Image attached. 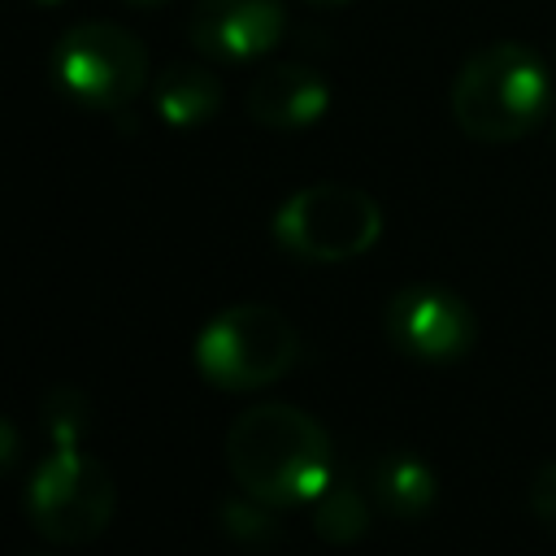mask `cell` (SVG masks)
Wrapping results in <instances>:
<instances>
[{
  "label": "cell",
  "instance_id": "1",
  "mask_svg": "<svg viewBox=\"0 0 556 556\" xmlns=\"http://www.w3.org/2000/svg\"><path fill=\"white\" fill-rule=\"evenodd\" d=\"M226 469L243 495L269 508H295L334 482V443L313 413L269 400L230 421Z\"/></svg>",
  "mask_w": 556,
  "mask_h": 556
},
{
  "label": "cell",
  "instance_id": "2",
  "mask_svg": "<svg viewBox=\"0 0 556 556\" xmlns=\"http://www.w3.org/2000/svg\"><path fill=\"white\" fill-rule=\"evenodd\" d=\"M452 117L478 143H517L552 109V78L534 48L504 39L478 48L452 78Z\"/></svg>",
  "mask_w": 556,
  "mask_h": 556
},
{
  "label": "cell",
  "instance_id": "3",
  "mask_svg": "<svg viewBox=\"0 0 556 556\" xmlns=\"http://www.w3.org/2000/svg\"><path fill=\"white\" fill-rule=\"evenodd\" d=\"M191 361L217 391H261L300 361V330L269 304H226L200 326Z\"/></svg>",
  "mask_w": 556,
  "mask_h": 556
},
{
  "label": "cell",
  "instance_id": "4",
  "mask_svg": "<svg viewBox=\"0 0 556 556\" xmlns=\"http://www.w3.org/2000/svg\"><path fill=\"white\" fill-rule=\"evenodd\" d=\"M117 513V482L100 456L78 447H48L26 478V517L48 543H91Z\"/></svg>",
  "mask_w": 556,
  "mask_h": 556
},
{
  "label": "cell",
  "instance_id": "5",
  "mask_svg": "<svg viewBox=\"0 0 556 556\" xmlns=\"http://www.w3.org/2000/svg\"><path fill=\"white\" fill-rule=\"evenodd\" d=\"M269 235L282 252L300 261L339 265V261L365 256L378 243L382 208L369 191L352 182H308L278 204Z\"/></svg>",
  "mask_w": 556,
  "mask_h": 556
},
{
  "label": "cell",
  "instance_id": "6",
  "mask_svg": "<svg viewBox=\"0 0 556 556\" xmlns=\"http://www.w3.org/2000/svg\"><path fill=\"white\" fill-rule=\"evenodd\" d=\"M52 83L83 109H126L148 87V48L117 22H74L52 43Z\"/></svg>",
  "mask_w": 556,
  "mask_h": 556
},
{
  "label": "cell",
  "instance_id": "7",
  "mask_svg": "<svg viewBox=\"0 0 556 556\" xmlns=\"http://www.w3.org/2000/svg\"><path fill=\"white\" fill-rule=\"evenodd\" d=\"M382 326H387V339H391L395 352H404L413 361H426V365L460 361L478 339L473 308L456 291H447L439 282L400 287L387 300Z\"/></svg>",
  "mask_w": 556,
  "mask_h": 556
},
{
  "label": "cell",
  "instance_id": "8",
  "mask_svg": "<svg viewBox=\"0 0 556 556\" xmlns=\"http://www.w3.org/2000/svg\"><path fill=\"white\" fill-rule=\"evenodd\" d=\"M287 30L282 0H200L187 22V39L208 61H256Z\"/></svg>",
  "mask_w": 556,
  "mask_h": 556
},
{
  "label": "cell",
  "instance_id": "9",
  "mask_svg": "<svg viewBox=\"0 0 556 556\" xmlns=\"http://www.w3.org/2000/svg\"><path fill=\"white\" fill-rule=\"evenodd\" d=\"M243 109L265 130H308L330 109V83L304 61H274L248 83Z\"/></svg>",
  "mask_w": 556,
  "mask_h": 556
},
{
  "label": "cell",
  "instance_id": "10",
  "mask_svg": "<svg viewBox=\"0 0 556 556\" xmlns=\"http://www.w3.org/2000/svg\"><path fill=\"white\" fill-rule=\"evenodd\" d=\"M152 109H156V117L165 126L195 130V126L217 117V109H222V78L208 65H195V61L165 65L161 78L152 83Z\"/></svg>",
  "mask_w": 556,
  "mask_h": 556
},
{
  "label": "cell",
  "instance_id": "11",
  "mask_svg": "<svg viewBox=\"0 0 556 556\" xmlns=\"http://www.w3.org/2000/svg\"><path fill=\"white\" fill-rule=\"evenodd\" d=\"M374 500L395 521H421L439 500V478L421 456L391 452L374 465Z\"/></svg>",
  "mask_w": 556,
  "mask_h": 556
},
{
  "label": "cell",
  "instance_id": "12",
  "mask_svg": "<svg viewBox=\"0 0 556 556\" xmlns=\"http://www.w3.org/2000/svg\"><path fill=\"white\" fill-rule=\"evenodd\" d=\"M39 426H43L48 447H78L96 430V404L87 400L83 387L56 382L39 400Z\"/></svg>",
  "mask_w": 556,
  "mask_h": 556
},
{
  "label": "cell",
  "instance_id": "13",
  "mask_svg": "<svg viewBox=\"0 0 556 556\" xmlns=\"http://www.w3.org/2000/svg\"><path fill=\"white\" fill-rule=\"evenodd\" d=\"M313 530L317 539L343 547V543H356L365 530H369V504L365 495L352 486V482H330L313 504Z\"/></svg>",
  "mask_w": 556,
  "mask_h": 556
},
{
  "label": "cell",
  "instance_id": "14",
  "mask_svg": "<svg viewBox=\"0 0 556 556\" xmlns=\"http://www.w3.org/2000/svg\"><path fill=\"white\" fill-rule=\"evenodd\" d=\"M222 526L226 534H235L239 543H269L278 534V521H274V508L243 495V500H230L222 504Z\"/></svg>",
  "mask_w": 556,
  "mask_h": 556
},
{
  "label": "cell",
  "instance_id": "15",
  "mask_svg": "<svg viewBox=\"0 0 556 556\" xmlns=\"http://www.w3.org/2000/svg\"><path fill=\"white\" fill-rule=\"evenodd\" d=\"M530 513L539 517L543 530L556 534V460H547L534 473V482H530Z\"/></svg>",
  "mask_w": 556,
  "mask_h": 556
},
{
  "label": "cell",
  "instance_id": "16",
  "mask_svg": "<svg viewBox=\"0 0 556 556\" xmlns=\"http://www.w3.org/2000/svg\"><path fill=\"white\" fill-rule=\"evenodd\" d=\"M17 456H22V434H17V426L0 413V478L17 465Z\"/></svg>",
  "mask_w": 556,
  "mask_h": 556
},
{
  "label": "cell",
  "instance_id": "17",
  "mask_svg": "<svg viewBox=\"0 0 556 556\" xmlns=\"http://www.w3.org/2000/svg\"><path fill=\"white\" fill-rule=\"evenodd\" d=\"M304 4H313V9H343V4H352V0H304Z\"/></svg>",
  "mask_w": 556,
  "mask_h": 556
},
{
  "label": "cell",
  "instance_id": "18",
  "mask_svg": "<svg viewBox=\"0 0 556 556\" xmlns=\"http://www.w3.org/2000/svg\"><path fill=\"white\" fill-rule=\"evenodd\" d=\"M126 4H135V9H161V4H169V0H126Z\"/></svg>",
  "mask_w": 556,
  "mask_h": 556
},
{
  "label": "cell",
  "instance_id": "19",
  "mask_svg": "<svg viewBox=\"0 0 556 556\" xmlns=\"http://www.w3.org/2000/svg\"><path fill=\"white\" fill-rule=\"evenodd\" d=\"M35 4H61V0H35Z\"/></svg>",
  "mask_w": 556,
  "mask_h": 556
}]
</instances>
